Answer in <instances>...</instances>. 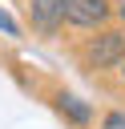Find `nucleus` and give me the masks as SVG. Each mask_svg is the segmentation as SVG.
I'll return each mask as SVG.
<instances>
[{
	"label": "nucleus",
	"instance_id": "f257e3e1",
	"mask_svg": "<svg viewBox=\"0 0 125 129\" xmlns=\"http://www.w3.org/2000/svg\"><path fill=\"white\" fill-rule=\"evenodd\" d=\"M125 56V32H105V36H97L89 48H85V60L93 64V69H109V64H117Z\"/></svg>",
	"mask_w": 125,
	"mask_h": 129
},
{
	"label": "nucleus",
	"instance_id": "f03ea898",
	"mask_svg": "<svg viewBox=\"0 0 125 129\" xmlns=\"http://www.w3.org/2000/svg\"><path fill=\"white\" fill-rule=\"evenodd\" d=\"M105 16H109L105 0H65V20L77 28H97Z\"/></svg>",
	"mask_w": 125,
	"mask_h": 129
},
{
	"label": "nucleus",
	"instance_id": "7ed1b4c3",
	"mask_svg": "<svg viewBox=\"0 0 125 129\" xmlns=\"http://www.w3.org/2000/svg\"><path fill=\"white\" fill-rule=\"evenodd\" d=\"M28 12H32V24L40 32H52L65 24V0H32Z\"/></svg>",
	"mask_w": 125,
	"mask_h": 129
},
{
	"label": "nucleus",
	"instance_id": "20e7f679",
	"mask_svg": "<svg viewBox=\"0 0 125 129\" xmlns=\"http://www.w3.org/2000/svg\"><path fill=\"white\" fill-rule=\"evenodd\" d=\"M60 113H65V117H73L77 125H89V117H93V109H89L81 97H69V93L60 97Z\"/></svg>",
	"mask_w": 125,
	"mask_h": 129
},
{
	"label": "nucleus",
	"instance_id": "39448f33",
	"mask_svg": "<svg viewBox=\"0 0 125 129\" xmlns=\"http://www.w3.org/2000/svg\"><path fill=\"white\" fill-rule=\"evenodd\" d=\"M0 32H8V36H20V24H16L12 16H4V12H0Z\"/></svg>",
	"mask_w": 125,
	"mask_h": 129
},
{
	"label": "nucleus",
	"instance_id": "423d86ee",
	"mask_svg": "<svg viewBox=\"0 0 125 129\" xmlns=\"http://www.w3.org/2000/svg\"><path fill=\"white\" fill-rule=\"evenodd\" d=\"M101 129H125V113H109L101 121Z\"/></svg>",
	"mask_w": 125,
	"mask_h": 129
},
{
	"label": "nucleus",
	"instance_id": "0eeeda50",
	"mask_svg": "<svg viewBox=\"0 0 125 129\" xmlns=\"http://www.w3.org/2000/svg\"><path fill=\"white\" fill-rule=\"evenodd\" d=\"M121 16H125V0H121Z\"/></svg>",
	"mask_w": 125,
	"mask_h": 129
},
{
	"label": "nucleus",
	"instance_id": "6e6552de",
	"mask_svg": "<svg viewBox=\"0 0 125 129\" xmlns=\"http://www.w3.org/2000/svg\"><path fill=\"white\" fill-rule=\"evenodd\" d=\"M121 77H125V64H121Z\"/></svg>",
	"mask_w": 125,
	"mask_h": 129
}]
</instances>
